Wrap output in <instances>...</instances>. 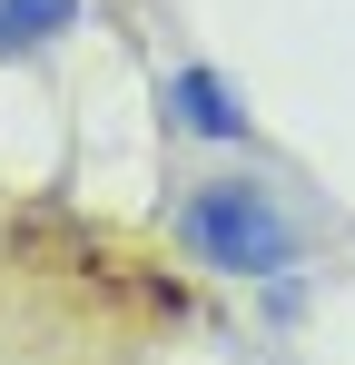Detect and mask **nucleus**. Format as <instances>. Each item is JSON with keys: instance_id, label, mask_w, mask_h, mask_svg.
<instances>
[{"instance_id": "obj_3", "label": "nucleus", "mask_w": 355, "mask_h": 365, "mask_svg": "<svg viewBox=\"0 0 355 365\" xmlns=\"http://www.w3.org/2000/svg\"><path fill=\"white\" fill-rule=\"evenodd\" d=\"M79 30V0H0V60H40Z\"/></svg>"}, {"instance_id": "obj_1", "label": "nucleus", "mask_w": 355, "mask_h": 365, "mask_svg": "<svg viewBox=\"0 0 355 365\" xmlns=\"http://www.w3.org/2000/svg\"><path fill=\"white\" fill-rule=\"evenodd\" d=\"M178 247L207 257L217 277H287L306 237L267 178H197L178 187Z\"/></svg>"}, {"instance_id": "obj_2", "label": "nucleus", "mask_w": 355, "mask_h": 365, "mask_svg": "<svg viewBox=\"0 0 355 365\" xmlns=\"http://www.w3.org/2000/svg\"><path fill=\"white\" fill-rule=\"evenodd\" d=\"M158 109H168L178 138H207V148H237V138H247V109H237V89H227L207 60L168 69V79H158Z\"/></svg>"}]
</instances>
